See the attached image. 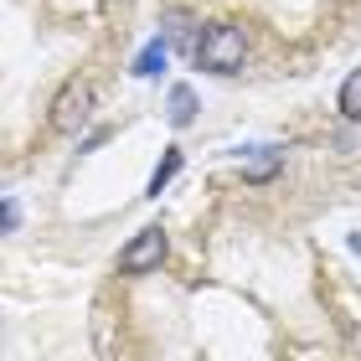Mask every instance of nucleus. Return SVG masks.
Returning a JSON list of instances; mask_svg holds the SVG:
<instances>
[{
	"mask_svg": "<svg viewBox=\"0 0 361 361\" xmlns=\"http://www.w3.org/2000/svg\"><path fill=\"white\" fill-rule=\"evenodd\" d=\"M243 62H248V42H243V31L233 21H217L202 31V42H196V68L217 73V78H233L243 73Z\"/></svg>",
	"mask_w": 361,
	"mask_h": 361,
	"instance_id": "obj_1",
	"label": "nucleus"
},
{
	"mask_svg": "<svg viewBox=\"0 0 361 361\" xmlns=\"http://www.w3.org/2000/svg\"><path fill=\"white\" fill-rule=\"evenodd\" d=\"M166 233L160 227H145V233H135L119 248V274H155L160 264H166Z\"/></svg>",
	"mask_w": 361,
	"mask_h": 361,
	"instance_id": "obj_2",
	"label": "nucleus"
},
{
	"mask_svg": "<svg viewBox=\"0 0 361 361\" xmlns=\"http://www.w3.org/2000/svg\"><path fill=\"white\" fill-rule=\"evenodd\" d=\"M88 109H93V88L88 83H68L57 93V104H52V129L57 135H78V129L88 124Z\"/></svg>",
	"mask_w": 361,
	"mask_h": 361,
	"instance_id": "obj_3",
	"label": "nucleus"
},
{
	"mask_svg": "<svg viewBox=\"0 0 361 361\" xmlns=\"http://www.w3.org/2000/svg\"><path fill=\"white\" fill-rule=\"evenodd\" d=\"M196 109H202V104H196V93H191L186 83H176L171 98H166V119H171L176 129H186V124L196 119Z\"/></svg>",
	"mask_w": 361,
	"mask_h": 361,
	"instance_id": "obj_4",
	"label": "nucleus"
},
{
	"mask_svg": "<svg viewBox=\"0 0 361 361\" xmlns=\"http://www.w3.org/2000/svg\"><path fill=\"white\" fill-rule=\"evenodd\" d=\"M279 166H284V150H258L248 166H243V176H248L253 186H264V180H274V176H279Z\"/></svg>",
	"mask_w": 361,
	"mask_h": 361,
	"instance_id": "obj_5",
	"label": "nucleus"
},
{
	"mask_svg": "<svg viewBox=\"0 0 361 361\" xmlns=\"http://www.w3.org/2000/svg\"><path fill=\"white\" fill-rule=\"evenodd\" d=\"M166 57H171V47L155 37V42H150V47H145V52L135 57V68H129V73H135V78H155L160 68H166Z\"/></svg>",
	"mask_w": 361,
	"mask_h": 361,
	"instance_id": "obj_6",
	"label": "nucleus"
},
{
	"mask_svg": "<svg viewBox=\"0 0 361 361\" xmlns=\"http://www.w3.org/2000/svg\"><path fill=\"white\" fill-rule=\"evenodd\" d=\"M341 114H346L351 124H361V68L341 83Z\"/></svg>",
	"mask_w": 361,
	"mask_h": 361,
	"instance_id": "obj_7",
	"label": "nucleus"
},
{
	"mask_svg": "<svg viewBox=\"0 0 361 361\" xmlns=\"http://www.w3.org/2000/svg\"><path fill=\"white\" fill-rule=\"evenodd\" d=\"M176 171H180V150H166V160H160V166H155V176H150V196H160V191H166Z\"/></svg>",
	"mask_w": 361,
	"mask_h": 361,
	"instance_id": "obj_8",
	"label": "nucleus"
},
{
	"mask_svg": "<svg viewBox=\"0 0 361 361\" xmlns=\"http://www.w3.org/2000/svg\"><path fill=\"white\" fill-rule=\"evenodd\" d=\"M0 222H6V233H16V222H21V212H16V196H6V207H0Z\"/></svg>",
	"mask_w": 361,
	"mask_h": 361,
	"instance_id": "obj_9",
	"label": "nucleus"
}]
</instances>
